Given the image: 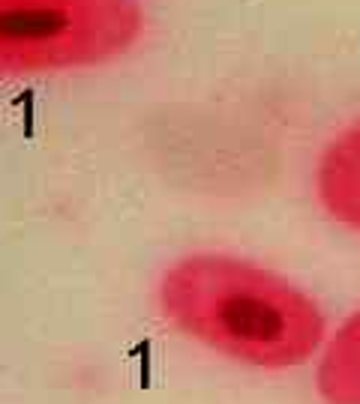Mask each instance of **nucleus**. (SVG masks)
<instances>
[{
  "label": "nucleus",
  "mask_w": 360,
  "mask_h": 404,
  "mask_svg": "<svg viewBox=\"0 0 360 404\" xmlns=\"http://www.w3.org/2000/svg\"><path fill=\"white\" fill-rule=\"evenodd\" d=\"M315 389L327 404H360V308L327 336Z\"/></svg>",
  "instance_id": "obj_4"
},
{
  "label": "nucleus",
  "mask_w": 360,
  "mask_h": 404,
  "mask_svg": "<svg viewBox=\"0 0 360 404\" xmlns=\"http://www.w3.org/2000/svg\"><path fill=\"white\" fill-rule=\"evenodd\" d=\"M315 198L333 222L360 231V117L321 150L315 162Z\"/></svg>",
  "instance_id": "obj_3"
},
{
  "label": "nucleus",
  "mask_w": 360,
  "mask_h": 404,
  "mask_svg": "<svg viewBox=\"0 0 360 404\" xmlns=\"http://www.w3.org/2000/svg\"><path fill=\"white\" fill-rule=\"evenodd\" d=\"M160 312L177 333L256 368H294L327 342L312 294L264 264L226 252H193L162 273Z\"/></svg>",
  "instance_id": "obj_1"
},
{
  "label": "nucleus",
  "mask_w": 360,
  "mask_h": 404,
  "mask_svg": "<svg viewBox=\"0 0 360 404\" xmlns=\"http://www.w3.org/2000/svg\"><path fill=\"white\" fill-rule=\"evenodd\" d=\"M144 21L141 0H0V81L114 63L139 45Z\"/></svg>",
  "instance_id": "obj_2"
}]
</instances>
